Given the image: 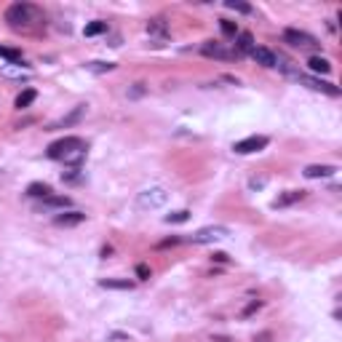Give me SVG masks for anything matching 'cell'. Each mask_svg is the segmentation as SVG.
<instances>
[{"label":"cell","mask_w":342,"mask_h":342,"mask_svg":"<svg viewBox=\"0 0 342 342\" xmlns=\"http://www.w3.org/2000/svg\"><path fill=\"white\" fill-rule=\"evenodd\" d=\"M6 21L14 30L30 32L32 27L43 25V14L32 3H14V6H8V11H6Z\"/></svg>","instance_id":"obj_1"},{"label":"cell","mask_w":342,"mask_h":342,"mask_svg":"<svg viewBox=\"0 0 342 342\" xmlns=\"http://www.w3.org/2000/svg\"><path fill=\"white\" fill-rule=\"evenodd\" d=\"M169 203V190L166 187H147L136 195V206L145 209V211H152V209H161Z\"/></svg>","instance_id":"obj_2"},{"label":"cell","mask_w":342,"mask_h":342,"mask_svg":"<svg viewBox=\"0 0 342 342\" xmlns=\"http://www.w3.org/2000/svg\"><path fill=\"white\" fill-rule=\"evenodd\" d=\"M230 238V227L225 225H211V227H200L190 235V243H217Z\"/></svg>","instance_id":"obj_3"},{"label":"cell","mask_w":342,"mask_h":342,"mask_svg":"<svg viewBox=\"0 0 342 342\" xmlns=\"http://www.w3.org/2000/svg\"><path fill=\"white\" fill-rule=\"evenodd\" d=\"M291 80H297V83L308 86V88H313V91H321V94H326V97H339V88H337L334 83H326V80H321V78L305 75V73H300V70L291 75Z\"/></svg>","instance_id":"obj_4"},{"label":"cell","mask_w":342,"mask_h":342,"mask_svg":"<svg viewBox=\"0 0 342 342\" xmlns=\"http://www.w3.org/2000/svg\"><path fill=\"white\" fill-rule=\"evenodd\" d=\"M284 40L289 43V45H294V49H305V51H315L318 43L313 35H308V32H302V30H294V27H289V30H284Z\"/></svg>","instance_id":"obj_5"},{"label":"cell","mask_w":342,"mask_h":342,"mask_svg":"<svg viewBox=\"0 0 342 342\" xmlns=\"http://www.w3.org/2000/svg\"><path fill=\"white\" fill-rule=\"evenodd\" d=\"M200 54H203V56H214V59H225V62L238 59V51H235V49H225V45L217 43V40H206L203 45H200Z\"/></svg>","instance_id":"obj_6"},{"label":"cell","mask_w":342,"mask_h":342,"mask_svg":"<svg viewBox=\"0 0 342 342\" xmlns=\"http://www.w3.org/2000/svg\"><path fill=\"white\" fill-rule=\"evenodd\" d=\"M267 147V136H246L241 142H235L233 150L238 152V155H249V152H259Z\"/></svg>","instance_id":"obj_7"},{"label":"cell","mask_w":342,"mask_h":342,"mask_svg":"<svg viewBox=\"0 0 342 342\" xmlns=\"http://www.w3.org/2000/svg\"><path fill=\"white\" fill-rule=\"evenodd\" d=\"M83 139L80 136H64V139H59V142H54V145H49V158L51 161H62V155L67 150H73L75 145H80Z\"/></svg>","instance_id":"obj_8"},{"label":"cell","mask_w":342,"mask_h":342,"mask_svg":"<svg viewBox=\"0 0 342 342\" xmlns=\"http://www.w3.org/2000/svg\"><path fill=\"white\" fill-rule=\"evenodd\" d=\"M86 155H88V147H86V142H80V145H75L73 150L64 152V155H62V163H64V166H70V169H80V163L86 161Z\"/></svg>","instance_id":"obj_9"},{"label":"cell","mask_w":342,"mask_h":342,"mask_svg":"<svg viewBox=\"0 0 342 342\" xmlns=\"http://www.w3.org/2000/svg\"><path fill=\"white\" fill-rule=\"evenodd\" d=\"M54 222L59 227H75V225H80V222H86V214L83 211H67V214L62 211V214H56Z\"/></svg>","instance_id":"obj_10"},{"label":"cell","mask_w":342,"mask_h":342,"mask_svg":"<svg viewBox=\"0 0 342 342\" xmlns=\"http://www.w3.org/2000/svg\"><path fill=\"white\" fill-rule=\"evenodd\" d=\"M257 64H262V67H276V51H270V49H262V45H254V51L249 54Z\"/></svg>","instance_id":"obj_11"},{"label":"cell","mask_w":342,"mask_h":342,"mask_svg":"<svg viewBox=\"0 0 342 342\" xmlns=\"http://www.w3.org/2000/svg\"><path fill=\"white\" fill-rule=\"evenodd\" d=\"M147 35L150 38H158V40H166L169 38V25L163 19H150L147 21Z\"/></svg>","instance_id":"obj_12"},{"label":"cell","mask_w":342,"mask_h":342,"mask_svg":"<svg viewBox=\"0 0 342 342\" xmlns=\"http://www.w3.org/2000/svg\"><path fill=\"white\" fill-rule=\"evenodd\" d=\"M305 198V190H286L284 195H278L273 200V209H284V206H291V203H297V200Z\"/></svg>","instance_id":"obj_13"},{"label":"cell","mask_w":342,"mask_h":342,"mask_svg":"<svg viewBox=\"0 0 342 342\" xmlns=\"http://www.w3.org/2000/svg\"><path fill=\"white\" fill-rule=\"evenodd\" d=\"M99 286L102 289H118V291H131L134 281H128V278H102Z\"/></svg>","instance_id":"obj_14"},{"label":"cell","mask_w":342,"mask_h":342,"mask_svg":"<svg viewBox=\"0 0 342 342\" xmlns=\"http://www.w3.org/2000/svg\"><path fill=\"white\" fill-rule=\"evenodd\" d=\"M235 38H238V40H235V51H238V56L254 51V35L252 32H238Z\"/></svg>","instance_id":"obj_15"},{"label":"cell","mask_w":342,"mask_h":342,"mask_svg":"<svg viewBox=\"0 0 342 342\" xmlns=\"http://www.w3.org/2000/svg\"><path fill=\"white\" fill-rule=\"evenodd\" d=\"M83 115H86V104H80V107H75V110L70 112L67 118H62L59 123H54V126H51V131H54V128H64V126H73V123H78Z\"/></svg>","instance_id":"obj_16"},{"label":"cell","mask_w":342,"mask_h":342,"mask_svg":"<svg viewBox=\"0 0 342 342\" xmlns=\"http://www.w3.org/2000/svg\"><path fill=\"white\" fill-rule=\"evenodd\" d=\"M334 171H337V166H308L302 174L308 179H324V176H332Z\"/></svg>","instance_id":"obj_17"},{"label":"cell","mask_w":342,"mask_h":342,"mask_svg":"<svg viewBox=\"0 0 342 342\" xmlns=\"http://www.w3.org/2000/svg\"><path fill=\"white\" fill-rule=\"evenodd\" d=\"M35 99H38V91H35V88H25V91H21L19 97H16V102H14V104H16L19 110H25V107H30V104H32Z\"/></svg>","instance_id":"obj_18"},{"label":"cell","mask_w":342,"mask_h":342,"mask_svg":"<svg viewBox=\"0 0 342 342\" xmlns=\"http://www.w3.org/2000/svg\"><path fill=\"white\" fill-rule=\"evenodd\" d=\"M43 206L45 209H67L70 206V198L67 195H49V198H43Z\"/></svg>","instance_id":"obj_19"},{"label":"cell","mask_w":342,"mask_h":342,"mask_svg":"<svg viewBox=\"0 0 342 342\" xmlns=\"http://www.w3.org/2000/svg\"><path fill=\"white\" fill-rule=\"evenodd\" d=\"M308 67H310V73H329V70H332V62L324 59V56H310Z\"/></svg>","instance_id":"obj_20"},{"label":"cell","mask_w":342,"mask_h":342,"mask_svg":"<svg viewBox=\"0 0 342 342\" xmlns=\"http://www.w3.org/2000/svg\"><path fill=\"white\" fill-rule=\"evenodd\" d=\"M0 59H6L8 64H25L21 62V51L8 49V45H0Z\"/></svg>","instance_id":"obj_21"},{"label":"cell","mask_w":342,"mask_h":342,"mask_svg":"<svg viewBox=\"0 0 342 342\" xmlns=\"http://www.w3.org/2000/svg\"><path fill=\"white\" fill-rule=\"evenodd\" d=\"M187 219H190V211H187V209L171 211V214L163 217V222H166V225H182V222H187Z\"/></svg>","instance_id":"obj_22"},{"label":"cell","mask_w":342,"mask_h":342,"mask_svg":"<svg viewBox=\"0 0 342 342\" xmlns=\"http://www.w3.org/2000/svg\"><path fill=\"white\" fill-rule=\"evenodd\" d=\"M27 195H32V198H49L51 195V187L49 185H40V182H32L27 187Z\"/></svg>","instance_id":"obj_23"},{"label":"cell","mask_w":342,"mask_h":342,"mask_svg":"<svg viewBox=\"0 0 342 342\" xmlns=\"http://www.w3.org/2000/svg\"><path fill=\"white\" fill-rule=\"evenodd\" d=\"M86 70H88V73H94V75H102V73H110V70H115V64L112 62H88Z\"/></svg>","instance_id":"obj_24"},{"label":"cell","mask_w":342,"mask_h":342,"mask_svg":"<svg viewBox=\"0 0 342 342\" xmlns=\"http://www.w3.org/2000/svg\"><path fill=\"white\" fill-rule=\"evenodd\" d=\"M86 38H94V35H102L107 32V21H91V25H86Z\"/></svg>","instance_id":"obj_25"},{"label":"cell","mask_w":342,"mask_h":342,"mask_svg":"<svg viewBox=\"0 0 342 342\" xmlns=\"http://www.w3.org/2000/svg\"><path fill=\"white\" fill-rule=\"evenodd\" d=\"M227 8H233V11H238V14H252V6L249 3H238V0H227V3H225Z\"/></svg>","instance_id":"obj_26"},{"label":"cell","mask_w":342,"mask_h":342,"mask_svg":"<svg viewBox=\"0 0 342 342\" xmlns=\"http://www.w3.org/2000/svg\"><path fill=\"white\" fill-rule=\"evenodd\" d=\"M219 27H222V32L227 35V38H235L238 35V27H235V21H227V19H219Z\"/></svg>","instance_id":"obj_27"},{"label":"cell","mask_w":342,"mask_h":342,"mask_svg":"<svg viewBox=\"0 0 342 342\" xmlns=\"http://www.w3.org/2000/svg\"><path fill=\"white\" fill-rule=\"evenodd\" d=\"M136 276L142 278V281H147L150 278V267L147 265H136Z\"/></svg>","instance_id":"obj_28"},{"label":"cell","mask_w":342,"mask_h":342,"mask_svg":"<svg viewBox=\"0 0 342 342\" xmlns=\"http://www.w3.org/2000/svg\"><path fill=\"white\" fill-rule=\"evenodd\" d=\"M176 243H179V238H169V241H161L158 246H161V249H166V246H176Z\"/></svg>","instance_id":"obj_29"},{"label":"cell","mask_w":342,"mask_h":342,"mask_svg":"<svg viewBox=\"0 0 342 342\" xmlns=\"http://www.w3.org/2000/svg\"><path fill=\"white\" fill-rule=\"evenodd\" d=\"M249 187H252V190H259V187H265V179H252Z\"/></svg>","instance_id":"obj_30"},{"label":"cell","mask_w":342,"mask_h":342,"mask_svg":"<svg viewBox=\"0 0 342 342\" xmlns=\"http://www.w3.org/2000/svg\"><path fill=\"white\" fill-rule=\"evenodd\" d=\"M257 308H259V302H252V305H249V308H246V313H243V315H252V313H254Z\"/></svg>","instance_id":"obj_31"},{"label":"cell","mask_w":342,"mask_h":342,"mask_svg":"<svg viewBox=\"0 0 342 342\" xmlns=\"http://www.w3.org/2000/svg\"><path fill=\"white\" fill-rule=\"evenodd\" d=\"M267 339H270V334H262V337H257L254 342H267Z\"/></svg>","instance_id":"obj_32"}]
</instances>
